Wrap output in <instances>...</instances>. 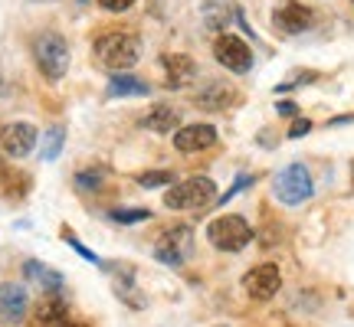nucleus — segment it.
Instances as JSON below:
<instances>
[{
    "label": "nucleus",
    "mask_w": 354,
    "mask_h": 327,
    "mask_svg": "<svg viewBox=\"0 0 354 327\" xmlns=\"http://www.w3.org/2000/svg\"><path fill=\"white\" fill-rule=\"evenodd\" d=\"M272 190H276V197L286 206H299V203H305L315 193V184H312V174H308L305 164H289V167H282L276 174Z\"/></svg>",
    "instance_id": "5"
},
{
    "label": "nucleus",
    "mask_w": 354,
    "mask_h": 327,
    "mask_svg": "<svg viewBox=\"0 0 354 327\" xmlns=\"http://www.w3.org/2000/svg\"><path fill=\"white\" fill-rule=\"evenodd\" d=\"M66 242H69V246H73V249H76L79 255L86 259V262H92V265H102V259H99V255H95V252H92V249H86V246H82V242H79V239H73V236H66Z\"/></svg>",
    "instance_id": "22"
},
{
    "label": "nucleus",
    "mask_w": 354,
    "mask_h": 327,
    "mask_svg": "<svg viewBox=\"0 0 354 327\" xmlns=\"http://www.w3.org/2000/svg\"><path fill=\"white\" fill-rule=\"evenodd\" d=\"M216 197V187L210 177H190L180 180L165 193V206L167 210H201L210 206V200Z\"/></svg>",
    "instance_id": "3"
},
{
    "label": "nucleus",
    "mask_w": 354,
    "mask_h": 327,
    "mask_svg": "<svg viewBox=\"0 0 354 327\" xmlns=\"http://www.w3.org/2000/svg\"><path fill=\"white\" fill-rule=\"evenodd\" d=\"M148 216H151L148 210H112L115 223H145Z\"/></svg>",
    "instance_id": "21"
},
{
    "label": "nucleus",
    "mask_w": 354,
    "mask_h": 327,
    "mask_svg": "<svg viewBox=\"0 0 354 327\" xmlns=\"http://www.w3.org/2000/svg\"><path fill=\"white\" fill-rule=\"evenodd\" d=\"M214 56L216 63L230 69V72H250L253 69V50H250V43L240 37H233V33H223V37L214 43Z\"/></svg>",
    "instance_id": "6"
},
{
    "label": "nucleus",
    "mask_w": 354,
    "mask_h": 327,
    "mask_svg": "<svg viewBox=\"0 0 354 327\" xmlns=\"http://www.w3.org/2000/svg\"><path fill=\"white\" fill-rule=\"evenodd\" d=\"M122 95H151V86L141 82L138 76H112L109 82V99H122Z\"/></svg>",
    "instance_id": "18"
},
{
    "label": "nucleus",
    "mask_w": 354,
    "mask_h": 327,
    "mask_svg": "<svg viewBox=\"0 0 354 327\" xmlns=\"http://www.w3.org/2000/svg\"><path fill=\"white\" fill-rule=\"evenodd\" d=\"M37 3H53V0H37Z\"/></svg>",
    "instance_id": "29"
},
{
    "label": "nucleus",
    "mask_w": 354,
    "mask_h": 327,
    "mask_svg": "<svg viewBox=\"0 0 354 327\" xmlns=\"http://www.w3.org/2000/svg\"><path fill=\"white\" fill-rule=\"evenodd\" d=\"M276 108H279V115H295V105H292V101H279Z\"/></svg>",
    "instance_id": "27"
},
{
    "label": "nucleus",
    "mask_w": 354,
    "mask_h": 327,
    "mask_svg": "<svg viewBox=\"0 0 354 327\" xmlns=\"http://www.w3.org/2000/svg\"><path fill=\"white\" fill-rule=\"evenodd\" d=\"M135 0H99V7H105V10H112V13H122V10H128Z\"/></svg>",
    "instance_id": "23"
},
{
    "label": "nucleus",
    "mask_w": 354,
    "mask_h": 327,
    "mask_svg": "<svg viewBox=\"0 0 354 327\" xmlns=\"http://www.w3.org/2000/svg\"><path fill=\"white\" fill-rule=\"evenodd\" d=\"M76 184H79L82 190H92V187H99V184H102V177H99V174H79Z\"/></svg>",
    "instance_id": "24"
},
{
    "label": "nucleus",
    "mask_w": 354,
    "mask_h": 327,
    "mask_svg": "<svg viewBox=\"0 0 354 327\" xmlns=\"http://www.w3.org/2000/svg\"><path fill=\"white\" fill-rule=\"evenodd\" d=\"M207 239L220 252H240L250 246L253 229H250V223L243 216H216L214 223L207 226Z\"/></svg>",
    "instance_id": "4"
},
{
    "label": "nucleus",
    "mask_w": 354,
    "mask_h": 327,
    "mask_svg": "<svg viewBox=\"0 0 354 327\" xmlns=\"http://www.w3.org/2000/svg\"><path fill=\"white\" fill-rule=\"evenodd\" d=\"M24 275L30 278V281H37L39 288L53 291V295H56V291L63 288V275H59L56 268H46V265L37 262V259H30V262L24 265Z\"/></svg>",
    "instance_id": "16"
},
{
    "label": "nucleus",
    "mask_w": 354,
    "mask_h": 327,
    "mask_svg": "<svg viewBox=\"0 0 354 327\" xmlns=\"http://www.w3.org/2000/svg\"><path fill=\"white\" fill-rule=\"evenodd\" d=\"M167 180H174V174H171V170H148V174L138 177L141 187H165Z\"/></svg>",
    "instance_id": "20"
},
{
    "label": "nucleus",
    "mask_w": 354,
    "mask_h": 327,
    "mask_svg": "<svg viewBox=\"0 0 354 327\" xmlns=\"http://www.w3.org/2000/svg\"><path fill=\"white\" fill-rule=\"evenodd\" d=\"M26 315V291L24 285H0V321L17 324Z\"/></svg>",
    "instance_id": "13"
},
{
    "label": "nucleus",
    "mask_w": 354,
    "mask_h": 327,
    "mask_svg": "<svg viewBox=\"0 0 354 327\" xmlns=\"http://www.w3.org/2000/svg\"><path fill=\"white\" fill-rule=\"evenodd\" d=\"M161 69H165L167 86L171 88L187 86V82H194V76H197V63H194L190 56H184V52H171V56H165V59H161Z\"/></svg>",
    "instance_id": "12"
},
{
    "label": "nucleus",
    "mask_w": 354,
    "mask_h": 327,
    "mask_svg": "<svg viewBox=\"0 0 354 327\" xmlns=\"http://www.w3.org/2000/svg\"><path fill=\"white\" fill-rule=\"evenodd\" d=\"M312 131V121H305V118H299L295 125L289 128V138H302V135H308Z\"/></svg>",
    "instance_id": "25"
},
{
    "label": "nucleus",
    "mask_w": 354,
    "mask_h": 327,
    "mask_svg": "<svg viewBox=\"0 0 354 327\" xmlns=\"http://www.w3.org/2000/svg\"><path fill=\"white\" fill-rule=\"evenodd\" d=\"M141 59V39L135 33H105L95 39V63L109 72H125Z\"/></svg>",
    "instance_id": "1"
},
{
    "label": "nucleus",
    "mask_w": 354,
    "mask_h": 327,
    "mask_svg": "<svg viewBox=\"0 0 354 327\" xmlns=\"http://www.w3.org/2000/svg\"><path fill=\"white\" fill-rule=\"evenodd\" d=\"M243 285H246V295H250V298H256V301H269V298L279 291V285H282V275H279L276 265H256V268L246 272Z\"/></svg>",
    "instance_id": "7"
},
{
    "label": "nucleus",
    "mask_w": 354,
    "mask_h": 327,
    "mask_svg": "<svg viewBox=\"0 0 354 327\" xmlns=\"http://www.w3.org/2000/svg\"><path fill=\"white\" fill-rule=\"evenodd\" d=\"M33 321H37V327H73L63 298H46V301L37 308V317H33Z\"/></svg>",
    "instance_id": "15"
},
{
    "label": "nucleus",
    "mask_w": 354,
    "mask_h": 327,
    "mask_svg": "<svg viewBox=\"0 0 354 327\" xmlns=\"http://www.w3.org/2000/svg\"><path fill=\"white\" fill-rule=\"evenodd\" d=\"M33 59H37L39 72L50 79V82H59V79L69 72V46H66V39L59 33H39L33 39Z\"/></svg>",
    "instance_id": "2"
},
{
    "label": "nucleus",
    "mask_w": 354,
    "mask_h": 327,
    "mask_svg": "<svg viewBox=\"0 0 354 327\" xmlns=\"http://www.w3.org/2000/svg\"><path fill=\"white\" fill-rule=\"evenodd\" d=\"M37 144V128L30 121H17V125H7L3 135H0V154L7 157H26Z\"/></svg>",
    "instance_id": "8"
},
{
    "label": "nucleus",
    "mask_w": 354,
    "mask_h": 327,
    "mask_svg": "<svg viewBox=\"0 0 354 327\" xmlns=\"http://www.w3.org/2000/svg\"><path fill=\"white\" fill-rule=\"evenodd\" d=\"M312 20H315V13L308 10V7H302V3H295V0H289V3L276 7V13H272V23H276V30H279V33H286V37L305 33V30L312 26Z\"/></svg>",
    "instance_id": "9"
},
{
    "label": "nucleus",
    "mask_w": 354,
    "mask_h": 327,
    "mask_svg": "<svg viewBox=\"0 0 354 327\" xmlns=\"http://www.w3.org/2000/svg\"><path fill=\"white\" fill-rule=\"evenodd\" d=\"M154 255H158V259H161L165 265H180L190 255V229L187 226L167 229V236L158 242Z\"/></svg>",
    "instance_id": "10"
},
{
    "label": "nucleus",
    "mask_w": 354,
    "mask_h": 327,
    "mask_svg": "<svg viewBox=\"0 0 354 327\" xmlns=\"http://www.w3.org/2000/svg\"><path fill=\"white\" fill-rule=\"evenodd\" d=\"M233 99H236V92H233L227 82H210V86H207L201 95H197V105H201V108H210V112H216V108H227Z\"/></svg>",
    "instance_id": "17"
},
{
    "label": "nucleus",
    "mask_w": 354,
    "mask_h": 327,
    "mask_svg": "<svg viewBox=\"0 0 354 327\" xmlns=\"http://www.w3.org/2000/svg\"><path fill=\"white\" fill-rule=\"evenodd\" d=\"M3 174H7V167H3V161H0V180H3Z\"/></svg>",
    "instance_id": "28"
},
{
    "label": "nucleus",
    "mask_w": 354,
    "mask_h": 327,
    "mask_svg": "<svg viewBox=\"0 0 354 327\" xmlns=\"http://www.w3.org/2000/svg\"><path fill=\"white\" fill-rule=\"evenodd\" d=\"M216 141V128L214 125H184V128H177V135H174V148L177 151H203V148H210Z\"/></svg>",
    "instance_id": "11"
},
{
    "label": "nucleus",
    "mask_w": 354,
    "mask_h": 327,
    "mask_svg": "<svg viewBox=\"0 0 354 327\" xmlns=\"http://www.w3.org/2000/svg\"><path fill=\"white\" fill-rule=\"evenodd\" d=\"M243 187H250V177H246V174H243L240 180L233 184V187H230V193H227V197H223V203H230V200H233V197H236V193H240Z\"/></svg>",
    "instance_id": "26"
},
{
    "label": "nucleus",
    "mask_w": 354,
    "mask_h": 327,
    "mask_svg": "<svg viewBox=\"0 0 354 327\" xmlns=\"http://www.w3.org/2000/svg\"><path fill=\"white\" fill-rule=\"evenodd\" d=\"M63 144H66V128H59V125H53V128H46V135H43V148H39V157L43 161H56L59 154H63Z\"/></svg>",
    "instance_id": "19"
},
{
    "label": "nucleus",
    "mask_w": 354,
    "mask_h": 327,
    "mask_svg": "<svg viewBox=\"0 0 354 327\" xmlns=\"http://www.w3.org/2000/svg\"><path fill=\"white\" fill-rule=\"evenodd\" d=\"M141 128H148V131H154V135H167V131H174L177 125H180V112H177L174 105H151L148 112L141 115Z\"/></svg>",
    "instance_id": "14"
}]
</instances>
